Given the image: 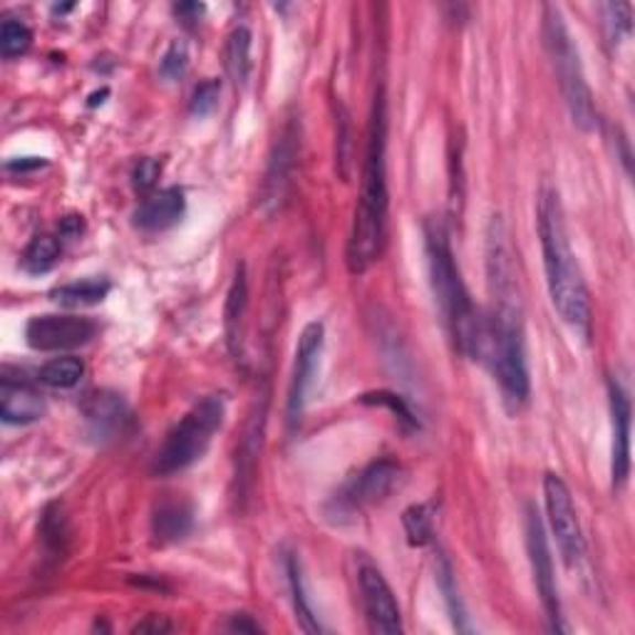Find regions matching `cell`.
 Listing matches in <instances>:
<instances>
[{
    "instance_id": "obj_1",
    "label": "cell",
    "mask_w": 635,
    "mask_h": 635,
    "mask_svg": "<svg viewBox=\"0 0 635 635\" xmlns=\"http://www.w3.org/2000/svg\"><path fill=\"white\" fill-rule=\"evenodd\" d=\"M387 109L385 93L375 95L370 127H367V147L357 196L351 238H347V271L365 273L385 251L387 241Z\"/></svg>"
},
{
    "instance_id": "obj_2",
    "label": "cell",
    "mask_w": 635,
    "mask_h": 635,
    "mask_svg": "<svg viewBox=\"0 0 635 635\" xmlns=\"http://www.w3.org/2000/svg\"><path fill=\"white\" fill-rule=\"evenodd\" d=\"M536 226H539L546 286L561 321L579 333L583 341H591V298L585 288L581 266L566 232V218L559 192L543 186L536 206Z\"/></svg>"
},
{
    "instance_id": "obj_3",
    "label": "cell",
    "mask_w": 635,
    "mask_h": 635,
    "mask_svg": "<svg viewBox=\"0 0 635 635\" xmlns=\"http://www.w3.org/2000/svg\"><path fill=\"white\" fill-rule=\"evenodd\" d=\"M424 251L427 268H430V286L434 301L440 305L446 333H450L456 351L466 357H474L482 333V315L474 308L472 295L462 281L450 236H446V228L442 224L430 222L424 226Z\"/></svg>"
},
{
    "instance_id": "obj_4",
    "label": "cell",
    "mask_w": 635,
    "mask_h": 635,
    "mask_svg": "<svg viewBox=\"0 0 635 635\" xmlns=\"http://www.w3.org/2000/svg\"><path fill=\"white\" fill-rule=\"evenodd\" d=\"M541 33L543 47L546 53H549L556 77H559L563 103L569 107L573 125L581 127L583 132H589V129L595 127L599 115H595L591 87L585 83L579 47H575L569 28H566L563 13L556 6H543Z\"/></svg>"
},
{
    "instance_id": "obj_5",
    "label": "cell",
    "mask_w": 635,
    "mask_h": 635,
    "mask_svg": "<svg viewBox=\"0 0 635 635\" xmlns=\"http://www.w3.org/2000/svg\"><path fill=\"white\" fill-rule=\"evenodd\" d=\"M226 415V402L222 395H208L198 400L172 430L159 446L152 462V472L159 476H169L184 472L204 456L212 444L214 434L222 430Z\"/></svg>"
},
{
    "instance_id": "obj_6",
    "label": "cell",
    "mask_w": 635,
    "mask_h": 635,
    "mask_svg": "<svg viewBox=\"0 0 635 635\" xmlns=\"http://www.w3.org/2000/svg\"><path fill=\"white\" fill-rule=\"evenodd\" d=\"M402 482V466L392 460H377L351 476L335 496L327 502L325 512L333 521H345L373 504L385 502Z\"/></svg>"
},
{
    "instance_id": "obj_7",
    "label": "cell",
    "mask_w": 635,
    "mask_h": 635,
    "mask_svg": "<svg viewBox=\"0 0 635 635\" xmlns=\"http://www.w3.org/2000/svg\"><path fill=\"white\" fill-rule=\"evenodd\" d=\"M526 551H529L536 591H539L541 595L546 618H549V631L566 633L569 631V625L563 623L559 585H556V575H553V559H551L549 541H546V526L534 504L526 506Z\"/></svg>"
},
{
    "instance_id": "obj_8",
    "label": "cell",
    "mask_w": 635,
    "mask_h": 635,
    "mask_svg": "<svg viewBox=\"0 0 635 635\" xmlns=\"http://www.w3.org/2000/svg\"><path fill=\"white\" fill-rule=\"evenodd\" d=\"M543 499H546V516H549V526L556 546H559L561 559L569 569H575V566H581L585 561V539L569 486H566L559 474H546Z\"/></svg>"
},
{
    "instance_id": "obj_9",
    "label": "cell",
    "mask_w": 635,
    "mask_h": 635,
    "mask_svg": "<svg viewBox=\"0 0 635 635\" xmlns=\"http://www.w3.org/2000/svg\"><path fill=\"white\" fill-rule=\"evenodd\" d=\"M323 343H325V331H323V323H318V321L308 323L303 327L301 337H298L293 375H291V385H288V400H286L288 430H295V427L303 420L308 395H311L313 390L318 367H321Z\"/></svg>"
},
{
    "instance_id": "obj_10",
    "label": "cell",
    "mask_w": 635,
    "mask_h": 635,
    "mask_svg": "<svg viewBox=\"0 0 635 635\" xmlns=\"http://www.w3.org/2000/svg\"><path fill=\"white\" fill-rule=\"evenodd\" d=\"M97 335V323L83 315H35L25 325V341L33 351L57 353L87 345Z\"/></svg>"
},
{
    "instance_id": "obj_11",
    "label": "cell",
    "mask_w": 635,
    "mask_h": 635,
    "mask_svg": "<svg viewBox=\"0 0 635 635\" xmlns=\"http://www.w3.org/2000/svg\"><path fill=\"white\" fill-rule=\"evenodd\" d=\"M298 154H301V129L295 127V122H288L281 137H278V142L273 144V152L263 174L261 206L266 214L281 212L286 196L291 192Z\"/></svg>"
},
{
    "instance_id": "obj_12",
    "label": "cell",
    "mask_w": 635,
    "mask_h": 635,
    "mask_svg": "<svg viewBox=\"0 0 635 635\" xmlns=\"http://www.w3.org/2000/svg\"><path fill=\"white\" fill-rule=\"evenodd\" d=\"M357 585H360V599L370 631L383 635H400L402 613L385 575L373 563H363L357 569Z\"/></svg>"
},
{
    "instance_id": "obj_13",
    "label": "cell",
    "mask_w": 635,
    "mask_h": 635,
    "mask_svg": "<svg viewBox=\"0 0 635 635\" xmlns=\"http://www.w3.org/2000/svg\"><path fill=\"white\" fill-rule=\"evenodd\" d=\"M43 415V392L28 380L25 373L6 365L0 370V420L6 424H33Z\"/></svg>"
},
{
    "instance_id": "obj_14",
    "label": "cell",
    "mask_w": 635,
    "mask_h": 635,
    "mask_svg": "<svg viewBox=\"0 0 635 635\" xmlns=\"http://www.w3.org/2000/svg\"><path fill=\"white\" fill-rule=\"evenodd\" d=\"M609 405L613 427V446H611L613 489H623L631 476V400L625 387L615 380V377H609Z\"/></svg>"
},
{
    "instance_id": "obj_15",
    "label": "cell",
    "mask_w": 635,
    "mask_h": 635,
    "mask_svg": "<svg viewBox=\"0 0 635 635\" xmlns=\"http://www.w3.org/2000/svg\"><path fill=\"white\" fill-rule=\"evenodd\" d=\"M83 417L89 437H95L97 442L115 440L117 434H122L127 430L129 420H132L122 395L109 390H97L93 395H87V400L83 405Z\"/></svg>"
},
{
    "instance_id": "obj_16",
    "label": "cell",
    "mask_w": 635,
    "mask_h": 635,
    "mask_svg": "<svg viewBox=\"0 0 635 635\" xmlns=\"http://www.w3.org/2000/svg\"><path fill=\"white\" fill-rule=\"evenodd\" d=\"M266 407H268V395H261V400L254 405V412L248 417L246 430L241 442L236 446V499H246L248 489H251L258 454H261L263 446V430H266Z\"/></svg>"
},
{
    "instance_id": "obj_17",
    "label": "cell",
    "mask_w": 635,
    "mask_h": 635,
    "mask_svg": "<svg viewBox=\"0 0 635 635\" xmlns=\"http://www.w3.org/2000/svg\"><path fill=\"white\" fill-rule=\"evenodd\" d=\"M186 198L182 189H162L152 196H147L134 212V226L139 232H164L174 226L184 216Z\"/></svg>"
},
{
    "instance_id": "obj_18",
    "label": "cell",
    "mask_w": 635,
    "mask_h": 635,
    "mask_svg": "<svg viewBox=\"0 0 635 635\" xmlns=\"http://www.w3.org/2000/svg\"><path fill=\"white\" fill-rule=\"evenodd\" d=\"M248 311V281H246V266H238L234 276V283L228 288L226 308H224V331L226 343L232 355L241 357V343H244V321Z\"/></svg>"
},
{
    "instance_id": "obj_19",
    "label": "cell",
    "mask_w": 635,
    "mask_h": 635,
    "mask_svg": "<svg viewBox=\"0 0 635 635\" xmlns=\"http://www.w3.org/2000/svg\"><path fill=\"white\" fill-rule=\"evenodd\" d=\"M194 526V512L192 506L182 499H164L162 504H157L154 516H152V534L157 541L162 543H174L182 541L189 536Z\"/></svg>"
},
{
    "instance_id": "obj_20",
    "label": "cell",
    "mask_w": 635,
    "mask_h": 635,
    "mask_svg": "<svg viewBox=\"0 0 635 635\" xmlns=\"http://www.w3.org/2000/svg\"><path fill=\"white\" fill-rule=\"evenodd\" d=\"M286 575H288V589H291L295 618H298V623H301V628L305 633H323V625L318 623V615L313 611V605H311V601H308L303 569H301V561H298L295 556H288L286 559Z\"/></svg>"
},
{
    "instance_id": "obj_21",
    "label": "cell",
    "mask_w": 635,
    "mask_h": 635,
    "mask_svg": "<svg viewBox=\"0 0 635 635\" xmlns=\"http://www.w3.org/2000/svg\"><path fill=\"white\" fill-rule=\"evenodd\" d=\"M109 281L107 278H85V281L65 283L53 291V301L57 305L65 308H87L103 303L109 293Z\"/></svg>"
},
{
    "instance_id": "obj_22",
    "label": "cell",
    "mask_w": 635,
    "mask_h": 635,
    "mask_svg": "<svg viewBox=\"0 0 635 635\" xmlns=\"http://www.w3.org/2000/svg\"><path fill=\"white\" fill-rule=\"evenodd\" d=\"M226 73L236 87H244L251 75V33L238 25L226 40Z\"/></svg>"
},
{
    "instance_id": "obj_23",
    "label": "cell",
    "mask_w": 635,
    "mask_h": 635,
    "mask_svg": "<svg viewBox=\"0 0 635 635\" xmlns=\"http://www.w3.org/2000/svg\"><path fill=\"white\" fill-rule=\"evenodd\" d=\"M85 375V363L79 360L75 355H65V357H55V360L45 363L37 370V380L53 387V390H69L75 387Z\"/></svg>"
},
{
    "instance_id": "obj_24",
    "label": "cell",
    "mask_w": 635,
    "mask_h": 635,
    "mask_svg": "<svg viewBox=\"0 0 635 635\" xmlns=\"http://www.w3.org/2000/svg\"><path fill=\"white\" fill-rule=\"evenodd\" d=\"M437 585H440V591L444 595L446 611H450V618L454 623V628L460 631V633H470L472 628H470V623H466V611H464L460 589H456L452 563L446 561L444 556H440V559H437Z\"/></svg>"
},
{
    "instance_id": "obj_25",
    "label": "cell",
    "mask_w": 635,
    "mask_h": 635,
    "mask_svg": "<svg viewBox=\"0 0 635 635\" xmlns=\"http://www.w3.org/2000/svg\"><path fill=\"white\" fill-rule=\"evenodd\" d=\"M57 258H60V241H57V238L50 236V234H40L25 246L20 263H23L25 273L40 276V273H47L50 268L57 263Z\"/></svg>"
},
{
    "instance_id": "obj_26",
    "label": "cell",
    "mask_w": 635,
    "mask_h": 635,
    "mask_svg": "<svg viewBox=\"0 0 635 635\" xmlns=\"http://www.w3.org/2000/svg\"><path fill=\"white\" fill-rule=\"evenodd\" d=\"M603 30L611 45H621L633 30V6L631 3H603L601 6Z\"/></svg>"
},
{
    "instance_id": "obj_27",
    "label": "cell",
    "mask_w": 635,
    "mask_h": 635,
    "mask_svg": "<svg viewBox=\"0 0 635 635\" xmlns=\"http://www.w3.org/2000/svg\"><path fill=\"white\" fill-rule=\"evenodd\" d=\"M402 524H405L407 539H410L412 546H424L432 541L434 512L430 504H412L410 509L402 514Z\"/></svg>"
},
{
    "instance_id": "obj_28",
    "label": "cell",
    "mask_w": 635,
    "mask_h": 635,
    "mask_svg": "<svg viewBox=\"0 0 635 635\" xmlns=\"http://www.w3.org/2000/svg\"><path fill=\"white\" fill-rule=\"evenodd\" d=\"M30 43H33V33H30L25 23H20V20H6L3 28H0V55L6 60L25 55Z\"/></svg>"
},
{
    "instance_id": "obj_29",
    "label": "cell",
    "mask_w": 635,
    "mask_h": 635,
    "mask_svg": "<svg viewBox=\"0 0 635 635\" xmlns=\"http://www.w3.org/2000/svg\"><path fill=\"white\" fill-rule=\"evenodd\" d=\"M189 67V53L184 43H172L166 47V53L159 60V75H162L166 83H179L186 75Z\"/></svg>"
},
{
    "instance_id": "obj_30",
    "label": "cell",
    "mask_w": 635,
    "mask_h": 635,
    "mask_svg": "<svg viewBox=\"0 0 635 635\" xmlns=\"http://www.w3.org/2000/svg\"><path fill=\"white\" fill-rule=\"evenodd\" d=\"M218 97H222V83H218V79H204V83L194 89L192 103H189V112L194 117L212 115L218 107Z\"/></svg>"
},
{
    "instance_id": "obj_31",
    "label": "cell",
    "mask_w": 635,
    "mask_h": 635,
    "mask_svg": "<svg viewBox=\"0 0 635 635\" xmlns=\"http://www.w3.org/2000/svg\"><path fill=\"white\" fill-rule=\"evenodd\" d=\"M360 402H365V405H383V407H387V410H390L402 424H407V427H420V424H417V417L412 415V410H410V407H407V402L402 400L400 395H392V392H385V390H380V392H367V395L360 397Z\"/></svg>"
},
{
    "instance_id": "obj_32",
    "label": "cell",
    "mask_w": 635,
    "mask_h": 635,
    "mask_svg": "<svg viewBox=\"0 0 635 635\" xmlns=\"http://www.w3.org/2000/svg\"><path fill=\"white\" fill-rule=\"evenodd\" d=\"M159 174H162V166H159L157 159H139L132 172V184L137 192H149L157 184Z\"/></svg>"
},
{
    "instance_id": "obj_33",
    "label": "cell",
    "mask_w": 635,
    "mask_h": 635,
    "mask_svg": "<svg viewBox=\"0 0 635 635\" xmlns=\"http://www.w3.org/2000/svg\"><path fill=\"white\" fill-rule=\"evenodd\" d=\"M174 15L182 20L184 25H196L204 15V6L202 3H179V6H174Z\"/></svg>"
},
{
    "instance_id": "obj_34",
    "label": "cell",
    "mask_w": 635,
    "mask_h": 635,
    "mask_svg": "<svg viewBox=\"0 0 635 635\" xmlns=\"http://www.w3.org/2000/svg\"><path fill=\"white\" fill-rule=\"evenodd\" d=\"M228 631H234V633H258L261 631V625H258L256 621H251V615H246V613H236L232 621H228L226 625Z\"/></svg>"
},
{
    "instance_id": "obj_35",
    "label": "cell",
    "mask_w": 635,
    "mask_h": 635,
    "mask_svg": "<svg viewBox=\"0 0 635 635\" xmlns=\"http://www.w3.org/2000/svg\"><path fill=\"white\" fill-rule=\"evenodd\" d=\"M172 631V623L159 618V615H149L147 621L134 625V633H166Z\"/></svg>"
},
{
    "instance_id": "obj_36",
    "label": "cell",
    "mask_w": 635,
    "mask_h": 635,
    "mask_svg": "<svg viewBox=\"0 0 635 635\" xmlns=\"http://www.w3.org/2000/svg\"><path fill=\"white\" fill-rule=\"evenodd\" d=\"M79 234H83V222H79V216H67L60 222V236L75 238Z\"/></svg>"
},
{
    "instance_id": "obj_37",
    "label": "cell",
    "mask_w": 635,
    "mask_h": 635,
    "mask_svg": "<svg viewBox=\"0 0 635 635\" xmlns=\"http://www.w3.org/2000/svg\"><path fill=\"white\" fill-rule=\"evenodd\" d=\"M45 162L43 159H33V162H28V159H23V162H8V169H18V172H25V169H37V166H43Z\"/></svg>"
}]
</instances>
